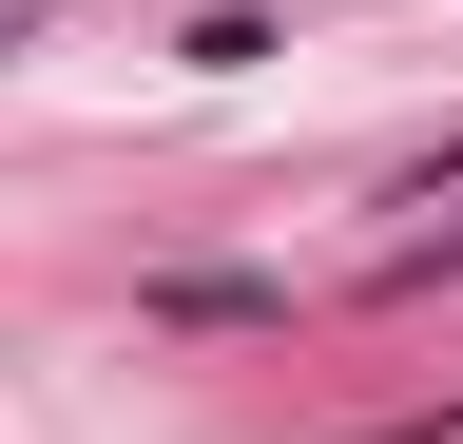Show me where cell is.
Wrapping results in <instances>:
<instances>
[{
	"instance_id": "obj_1",
	"label": "cell",
	"mask_w": 463,
	"mask_h": 444,
	"mask_svg": "<svg viewBox=\"0 0 463 444\" xmlns=\"http://www.w3.org/2000/svg\"><path fill=\"white\" fill-rule=\"evenodd\" d=\"M386 290H463V232H405V251H386Z\"/></svg>"
}]
</instances>
